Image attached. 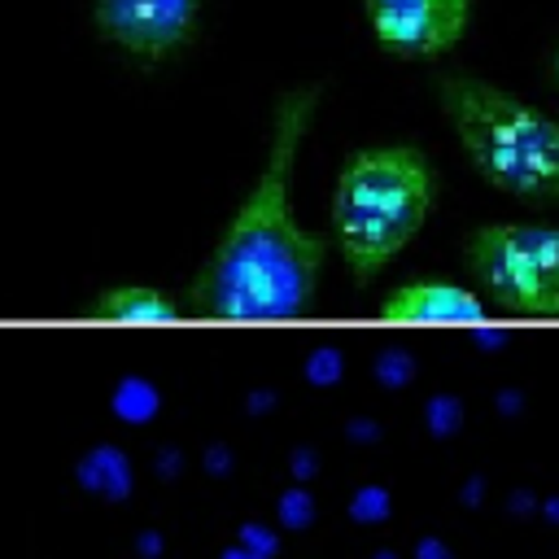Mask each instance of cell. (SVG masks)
<instances>
[{
  "mask_svg": "<svg viewBox=\"0 0 559 559\" xmlns=\"http://www.w3.org/2000/svg\"><path fill=\"white\" fill-rule=\"evenodd\" d=\"M87 467H96L100 476L96 480H87L92 489H100V493H109V498H122L127 493V480H131V472H127V463H122V454L118 450H96L92 459H87Z\"/></svg>",
  "mask_w": 559,
  "mask_h": 559,
  "instance_id": "30bf717a",
  "label": "cell"
},
{
  "mask_svg": "<svg viewBox=\"0 0 559 559\" xmlns=\"http://www.w3.org/2000/svg\"><path fill=\"white\" fill-rule=\"evenodd\" d=\"M555 74H559V57H555Z\"/></svg>",
  "mask_w": 559,
  "mask_h": 559,
  "instance_id": "8fae6325",
  "label": "cell"
},
{
  "mask_svg": "<svg viewBox=\"0 0 559 559\" xmlns=\"http://www.w3.org/2000/svg\"><path fill=\"white\" fill-rule=\"evenodd\" d=\"M384 323H480L485 301L450 280H411L393 288L380 306Z\"/></svg>",
  "mask_w": 559,
  "mask_h": 559,
  "instance_id": "52a82bcc",
  "label": "cell"
},
{
  "mask_svg": "<svg viewBox=\"0 0 559 559\" xmlns=\"http://www.w3.org/2000/svg\"><path fill=\"white\" fill-rule=\"evenodd\" d=\"M445 118L467 162L502 192L524 201H559V122L528 100L472 79H441Z\"/></svg>",
  "mask_w": 559,
  "mask_h": 559,
  "instance_id": "7a4b0ae2",
  "label": "cell"
},
{
  "mask_svg": "<svg viewBox=\"0 0 559 559\" xmlns=\"http://www.w3.org/2000/svg\"><path fill=\"white\" fill-rule=\"evenodd\" d=\"M96 26L127 52L166 57L192 39L197 0H96Z\"/></svg>",
  "mask_w": 559,
  "mask_h": 559,
  "instance_id": "8992f818",
  "label": "cell"
},
{
  "mask_svg": "<svg viewBox=\"0 0 559 559\" xmlns=\"http://www.w3.org/2000/svg\"><path fill=\"white\" fill-rule=\"evenodd\" d=\"M114 411H118L122 419H135V424H144V419L157 411V389H153L148 380H135V376H127V380L118 384V393H114Z\"/></svg>",
  "mask_w": 559,
  "mask_h": 559,
  "instance_id": "9c48e42d",
  "label": "cell"
},
{
  "mask_svg": "<svg viewBox=\"0 0 559 559\" xmlns=\"http://www.w3.org/2000/svg\"><path fill=\"white\" fill-rule=\"evenodd\" d=\"M463 262L493 306L511 314H559V227H480L467 236Z\"/></svg>",
  "mask_w": 559,
  "mask_h": 559,
  "instance_id": "277c9868",
  "label": "cell"
},
{
  "mask_svg": "<svg viewBox=\"0 0 559 559\" xmlns=\"http://www.w3.org/2000/svg\"><path fill=\"white\" fill-rule=\"evenodd\" d=\"M314 96V87H301L280 100L266 166L188 288L197 314L223 323H284L310 310L328 240L293 218L288 179Z\"/></svg>",
  "mask_w": 559,
  "mask_h": 559,
  "instance_id": "6da1fadb",
  "label": "cell"
},
{
  "mask_svg": "<svg viewBox=\"0 0 559 559\" xmlns=\"http://www.w3.org/2000/svg\"><path fill=\"white\" fill-rule=\"evenodd\" d=\"M92 314L105 323H175L179 306L162 288H140V284H118L92 301Z\"/></svg>",
  "mask_w": 559,
  "mask_h": 559,
  "instance_id": "ba28073f",
  "label": "cell"
},
{
  "mask_svg": "<svg viewBox=\"0 0 559 559\" xmlns=\"http://www.w3.org/2000/svg\"><path fill=\"white\" fill-rule=\"evenodd\" d=\"M472 0H367L376 39L402 57H437L467 31Z\"/></svg>",
  "mask_w": 559,
  "mask_h": 559,
  "instance_id": "5b68a950",
  "label": "cell"
},
{
  "mask_svg": "<svg viewBox=\"0 0 559 559\" xmlns=\"http://www.w3.org/2000/svg\"><path fill=\"white\" fill-rule=\"evenodd\" d=\"M432 166L411 144L358 148L332 192L336 245L358 284H367L428 218Z\"/></svg>",
  "mask_w": 559,
  "mask_h": 559,
  "instance_id": "3957f363",
  "label": "cell"
}]
</instances>
